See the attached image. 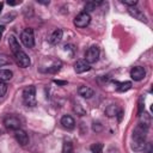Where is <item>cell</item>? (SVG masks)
Returning a JSON list of instances; mask_svg holds the SVG:
<instances>
[{
  "instance_id": "2e32d148",
  "label": "cell",
  "mask_w": 153,
  "mask_h": 153,
  "mask_svg": "<svg viewBox=\"0 0 153 153\" xmlns=\"http://www.w3.org/2000/svg\"><path fill=\"white\" fill-rule=\"evenodd\" d=\"M12 76H13L12 71H10V69H0V81H5L6 82V81L11 80Z\"/></svg>"
},
{
  "instance_id": "9a60e30c",
  "label": "cell",
  "mask_w": 153,
  "mask_h": 153,
  "mask_svg": "<svg viewBox=\"0 0 153 153\" xmlns=\"http://www.w3.org/2000/svg\"><path fill=\"white\" fill-rule=\"evenodd\" d=\"M78 93H79L81 97H84V98H91L94 92H93V90H92L91 87H88V86H80L79 90H78Z\"/></svg>"
},
{
  "instance_id": "f546056e",
  "label": "cell",
  "mask_w": 153,
  "mask_h": 153,
  "mask_svg": "<svg viewBox=\"0 0 153 153\" xmlns=\"http://www.w3.org/2000/svg\"><path fill=\"white\" fill-rule=\"evenodd\" d=\"M2 6H4V4H2V2H0V12H1V8H2Z\"/></svg>"
},
{
  "instance_id": "83f0119b",
  "label": "cell",
  "mask_w": 153,
  "mask_h": 153,
  "mask_svg": "<svg viewBox=\"0 0 153 153\" xmlns=\"http://www.w3.org/2000/svg\"><path fill=\"white\" fill-rule=\"evenodd\" d=\"M7 4H8V5H11V6H14V5L19 4V2H18V1H7Z\"/></svg>"
},
{
  "instance_id": "8992f818",
  "label": "cell",
  "mask_w": 153,
  "mask_h": 153,
  "mask_svg": "<svg viewBox=\"0 0 153 153\" xmlns=\"http://www.w3.org/2000/svg\"><path fill=\"white\" fill-rule=\"evenodd\" d=\"M13 55H14V60H16V62H17V65H18L19 67L26 68V67L30 66V63H31L30 57H29V56L26 55V53H24L23 50L18 51V53H16V54H13Z\"/></svg>"
},
{
  "instance_id": "4316f807",
  "label": "cell",
  "mask_w": 153,
  "mask_h": 153,
  "mask_svg": "<svg viewBox=\"0 0 153 153\" xmlns=\"http://www.w3.org/2000/svg\"><path fill=\"white\" fill-rule=\"evenodd\" d=\"M4 31H5V26L4 25H0V39H1V36H2Z\"/></svg>"
},
{
  "instance_id": "52a82bcc",
  "label": "cell",
  "mask_w": 153,
  "mask_h": 153,
  "mask_svg": "<svg viewBox=\"0 0 153 153\" xmlns=\"http://www.w3.org/2000/svg\"><path fill=\"white\" fill-rule=\"evenodd\" d=\"M4 126L8 130H17L20 128V121L14 116H7L4 118Z\"/></svg>"
},
{
  "instance_id": "30bf717a",
  "label": "cell",
  "mask_w": 153,
  "mask_h": 153,
  "mask_svg": "<svg viewBox=\"0 0 153 153\" xmlns=\"http://www.w3.org/2000/svg\"><path fill=\"white\" fill-rule=\"evenodd\" d=\"M91 69V66L85 61V60H78L75 63H74V71L75 73L78 74H81V73H85L87 71Z\"/></svg>"
},
{
  "instance_id": "d4e9b609",
  "label": "cell",
  "mask_w": 153,
  "mask_h": 153,
  "mask_svg": "<svg viewBox=\"0 0 153 153\" xmlns=\"http://www.w3.org/2000/svg\"><path fill=\"white\" fill-rule=\"evenodd\" d=\"M122 2H123L124 5H127V6H135V5L137 4L136 0H123Z\"/></svg>"
},
{
  "instance_id": "ffe728a7",
  "label": "cell",
  "mask_w": 153,
  "mask_h": 153,
  "mask_svg": "<svg viewBox=\"0 0 153 153\" xmlns=\"http://www.w3.org/2000/svg\"><path fill=\"white\" fill-rule=\"evenodd\" d=\"M118 112H120V110L117 109V106H116V105H110V106H109V108L105 110V114H106L109 117L116 116Z\"/></svg>"
},
{
  "instance_id": "ac0fdd59",
  "label": "cell",
  "mask_w": 153,
  "mask_h": 153,
  "mask_svg": "<svg viewBox=\"0 0 153 153\" xmlns=\"http://www.w3.org/2000/svg\"><path fill=\"white\" fill-rule=\"evenodd\" d=\"M100 4H102L100 1H88V2H86V5H85V12L88 13L90 11L96 10Z\"/></svg>"
},
{
  "instance_id": "d6986e66",
  "label": "cell",
  "mask_w": 153,
  "mask_h": 153,
  "mask_svg": "<svg viewBox=\"0 0 153 153\" xmlns=\"http://www.w3.org/2000/svg\"><path fill=\"white\" fill-rule=\"evenodd\" d=\"M73 152V143L69 140H65L62 143V153H72Z\"/></svg>"
},
{
  "instance_id": "cb8c5ba5",
  "label": "cell",
  "mask_w": 153,
  "mask_h": 153,
  "mask_svg": "<svg viewBox=\"0 0 153 153\" xmlns=\"http://www.w3.org/2000/svg\"><path fill=\"white\" fill-rule=\"evenodd\" d=\"M6 91H7V84L5 81H0V97L5 96Z\"/></svg>"
},
{
  "instance_id": "8fae6325",
  "label": "cell",
  "mask_w": 153,
  "mask_h": 153,
  "mask_svg": "<svg viewBox=\"0 0 153 153\" xmlns=\"http://www.w3.org/2000/svg\"><path fill=\"white\" fill-rule=\"evenodd\" d=\"M62 36H63V31L61 29H56L53 31V33L50 35V38H49V42L53 44V45H56L61 42L62 39Z\"/></svg>"
},
{
  "instance_id": "7402d4cb",
  "label": "cell",
  "mask_w": 153,
  "mask_h": 153,
  "mask_svg": "<svg viewBox=\"0 0 153 153\" xmlns=\"http://www.w3.org/2000/svg\"><path fill=\"white\" fill-rule=\"evenodd\" d=\"M60 68H61V63H60V62H59V63H54L51 67H49V68L47 69V72H49V73H56V72L60 71Z\"/></svg>"
},
{
  "instance_id": "7a4b0ae2",
  "label": "cell",
  "mask_w": 153,
  "mask_h": 153,
  "mask_svg": "<svg viewBox=\"0 0 153 153\" xmlns=\"http://www.w3.org/2000/svg\"><path fill=\"white\" fill-rule=\"evenodd\" d=\"M23 100L26 106H35L36 105V88L35 86H27L23 91Z\"/></svg>"
},
{
  "instance_id": "3957f363",
  "label": "cell",
  "mask_w": 153,
  "mask_h": 153,
  "mask_svg": "<svg viewBox=\"0 0 153 153\" xmlns=\"http://www.w3.org/2000/svg\"><path fill=\"white\" fill-rule=\"evenodd\" d=\"M20 41L26 48H32L35 45V36H33V30L31 27H26L20 33Z\"/></svg>"
},
{
  "instance_id": "7c38bea8",
  "label": "cell",
  "mask_w": 153,
  "mask_h": 153,
  "mask_svg": "<svg viewBox=\"0 0 153 153\" xmlns=\"http://www.w3.org/2000/svg\"><path fill=\"white\" fill-rule=\"evenodd\" d=\"M8 44H10V48H11V50H12L13 54H16V53H18V51L22 50L20 44H19V42L16 38L14 35H10V37H8Z\"/></svg>"
},
{
  "instance_id": "6da1fadb",
  "label": "cell",
  "mask_w": 153,
  "mask_h": 153,
  "mask_svg": "<svg viewBox=\"0 0 153 153\" xmlns=\"http://www.w3.org/2000/svg\"><path fill=\"white\" fill-rule=\"evenodd\" d=\"M148 131V127L139 123L134 131H133V143H131V148L136 152L143 151L145 146H146V135Z\"/></svg>"
},
{
  "instance_id": "ba28073f",
  "label": "cell",
  "mask_w": 153,
  "mask_h": 153,
  "mask_svg": "<svg viewBox=\"0 0 153 153\" xmlns=\"http://www.w3.org/2000/svg\"><path fill=\"white\" fill-rule=\"evenodd\" d=\"M130 76H131V79L134 81H140L146 76V71L141 66H135L130 71Z\"/></svg>"
},
{
  "instance_id": "44dd1931",
  "label": "cell",
  "mask_w": 153,
  "mask_h": 153,
  "mask_svg": "<svg viewBox=\"0 0 153 153\" xmlns=\"http://www.w3.org/2000/svg\"><path fill=\"white\" fill-rule=\"evenodd\" d=\"M90 149H91L92 153H102V151H103V143H100V142L93 143V145H91Z\"/></svg>"
},
{
  "instance_id": "277c9868",
  "label": "cell",
  "mask_w": 153,
  "mask_h": 153,
  "mask_svg": "<svg viewBox=\"0 0 153 153\" xmlns=\"http://www.w3.org/2000/svg\"><path fill=\"white\" fill-rule=\"evenodd\" d=\"M91 23V16H90V13H87V12H80L75 18H74V25L76 26V27H80V29H82V27H86V26H88V24Z\"/></svg>"
},
{
  "instance_id": "9c48e42d",
  "label": "cell",
  "mask_w": 153,
  "mask_h": 153,
  "mask_svg": "<svg viewBox=\"0 0 153 153\" xmlns=\"http://www.w3.org/2000/svg\"><path fill=\"white\" fill-rule=\"evenodd\" d=\"M14 137H16L17 142L19 145H22V146H26L29 143V135L26 134L25 130H23L20 128L17 129V130H14Z\"/></svg>"
},
{
  "instance_id": "5b68a950",
  "label": "cell",
  "mask_w": 153,
  "mask_h": 153,
  "mask_svg": "<svg viewBox=\"0 0 153 153\" xmlns=\"http://www.w3.org/2000/svg\"><path fill=\"white\" fill-rule=\"evenodd\" d=\"M99 59V48L97 45H92L87 49L86 54H85V61L91 65V63H94L97 62Z\"/></svg>"
},
{
  "instance_id": "5bb4252c",
  "label": "cell",
  "mask_w": 153,
  "mask_h": 153,
  "mask_svg": "<svg viewBox=\"0 0 153 153\" xmlns=\"http://www.w3.org/2000/svg\"><path fill=\"white\" fill-rule=\"evenodd\" d=\"M129 13H130L134 18H136V19H139V20H141V22H147L146 16L143 14V12H142L141 10L136 8V7H130V8H129Z\"/></svg>"
},
{
  "instance_id": "484cf974",
  "label": "cell",
  "mask_w": 153,
  "mask_h": 153,
  "mask_svg": "<svg viewBox=\"0 0 153 153\" xmlns=\"http://www.w3.org/2000/svg\"><path fill=\"white\" fill-rule=\"evenodd\" d=\"M92 129L94 130V131H100L102 129H103V127H102V124L100 123H93V126H92Z\"/></svg>"
},
{
  "instance_id": "e0dca14e",
  "label": "cell",
  "mask_w": 153,
  "mask_h": 153,
  "mask_svg": "<svg viewBox=\"0 0 153 153\" xmlns=\"http://www.w3.org/2000/svg\"><path fill=\"white\" fill-rule=\"evenodd\" d=\"M130 88H131V82H130V81L120 82V84L117 85V87H116V90H117L118 92H126V91H128V90H130Z\"/></svg>"
},
{
  "instance_id": "4fadbf2b",
  "label": "cell",
  "mask_w": 153,
  "mask_h": 153,
  "mask_svg": "<svg viewBox=\"0 0 153 153\" xmlns=\"http://www.w3.org/2000/svg\"><path fill=\"white\" fill-rule=\"evenodd\" d=\"M61 124L66 128V129H73L75 127V121L72 116H68V115H65L62 116L61 118Z\"/></svg>"
},
{
  "instance_id": "f1b7e54d",
  "label": "cell",
  "mask_w": 153,
  "mask_h": 153,
  "mask_svg": "<svg viewBox=\"0 0 153 153\" xmlns=\"http://www.w3.org/2000/svg\"><path fill=\"white\" fill-rule=\"evenodd\" d=\"M55 82L59 84V85H65L66 84V81H59V80H55Z\"/></svg>"
},
{
  "instance_id": "603a6c76",
  "label": "cell",
  "mask_w": 153,
  "mask_h": 153,
  "mask_svg": "<svg viewBox=\"0 0 153 153\" xmlns=\"http://www.w3.org/2000/svg\"><path fill=\"white\" fill-rule=\"evenodd\" d=\"M11 61H10V59L5 55V54H0V67H2V66H6V65H8Z\"/></svg>"
}]
</instances>
